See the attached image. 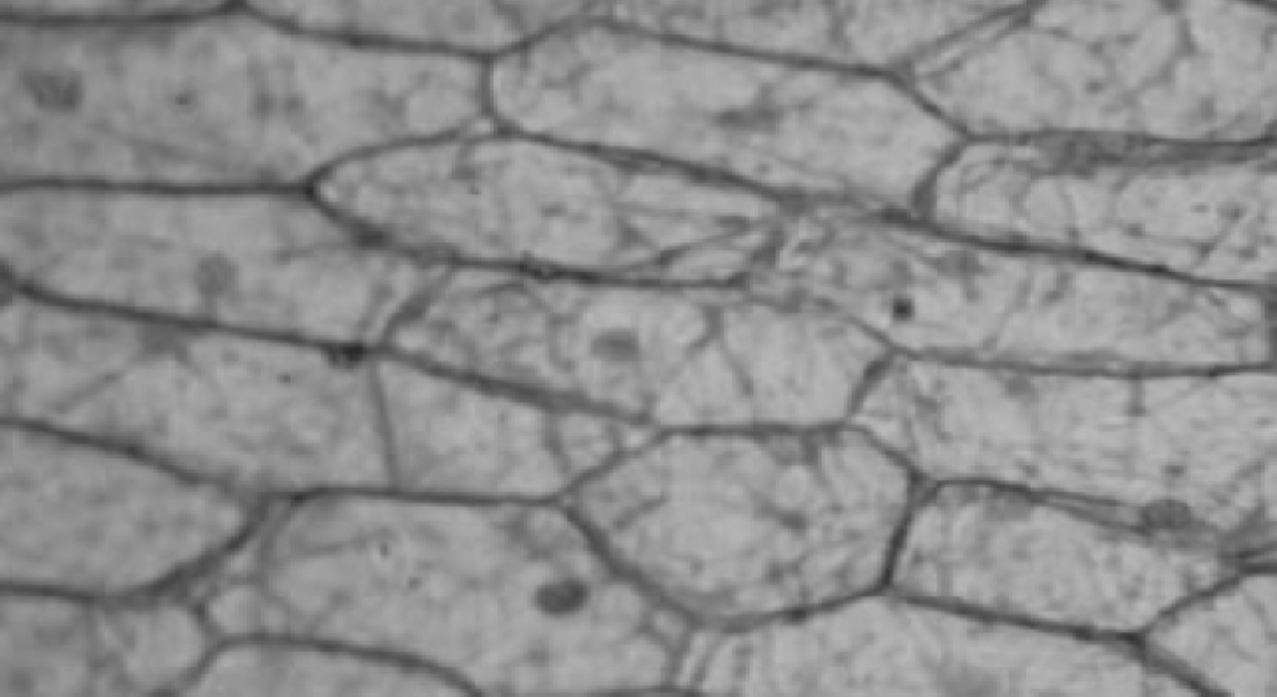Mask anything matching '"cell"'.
<instances>
[{"label": "cell", "instance_id": "cell-1", "mask_svg": "<svg viewBox=\"0 0 1277 697\" xmlns=\"http://www.w3.org/2000/svg\"><path fill=\"white\" fill-rule=\"evenodd\" d=\"M282 14L322 32L466 57L493 47L516 20L502 5L473 2L286 3Z\"/></svg>", "mask_w": 1277, "mask_h": 697}, {"label": "cell", "instance_id": "cell-2", "mask_svg": "<svg viewBox=\"0 0 1277 697\" xmlns=\"http://www.w3.org/2000/svg\"><path fill=\"white\" fill-rule=\"evenodd\" d=\"M1143 519L1150 528L1175 532L1189 527L1193 512L1188 505L1176 500H1159L1143 510Z\"/></svg>", "mask_w": 1277, "mask_h": 697}, {"label": "cell", "instance_id": "cell-3", "mask_svg": "<svg viewBox=\"0 0 1277 697\" xmlns=\"http://www.w3.org/2000/svg\"><path fill=\"white\" fill-rule=\"evenodd\" d=\"M583 599V592L577 585L558 584L549 588L544 595L545 605L552 610H568L574 608Z\"/></svg>", "mask_w": 1277, "mask_h": 697}]
</instances>
